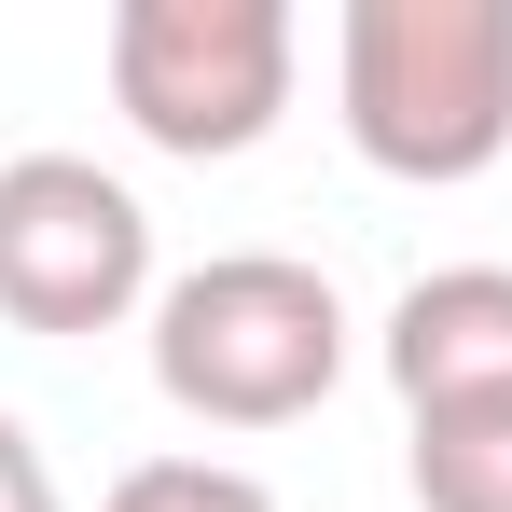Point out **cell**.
Returning a JSON list of instances; mask_svg holds the SVG:
<instances>
[{
	"mask_svg": "<svg viewBox=\"0 0 512 512\" xmlns=\"http://www.w3.org/2000/svg\"><path fill=\"white\" fill-rule=\"evenodd\" d=\"M388 388H402V416L512 402V263H429L388 305Z\"/></svg>",
	"mask_w": 512,
	"mask_h": 512,
	"instance_id": "5",
	"label": "cell"
},
{
	"mask_svg": "<svg viewBox=\"0 0 512 512\" xmlns=\"http://www.w3.org/2000/svg\"><path fill=\"white\" fill-rule=\"evenodd\" d=\"M416 512H512V402L416 416Z\"/></svg>",
	"mask_w": 512,
	"mask_h": 512,
	"instance_id": "6",
	"label": "cell"
},
{
	"mask_svg": "<svg viewBox=\"0 0 512 512\" xmlns=\"http://www.w3.org/2000/svg\"><path fill=\"white\" fill-rule=\"evenodd\" d=\"M97 512H277V499H263V471H236V457H139Z\"/></svg>",
	"mask_w": 512,
	"mask_h": 512,
	"instance_id": "7",
	"label": "cell"
},
{
	"mask_svg": "<svg viewBox=\"0 0 512 512\" xmlns=\"http://www.w3.org/2000/svg\"><path fill=\"white\" fill-rule=\"evenodd\" d=\"M0 512H70V485H56V457L28 443V416H0Z\"/></svg>",
	"mask_w": 512,
	"mask_h": 512,
	"instance_id": "8",
	"label": "cell"
},
{
	"mask_svg": "<svg viewBox=\"0 0 512 512\" xmlns=\"http://www.w3.org/2000/svg\"><path fill=\"white\" fill-rule=\"evenodd\" d=\"M346 374V291L291 250H208L153 291V388L208 429H291Z\"/></svg>",
	"mask_w": 512,
	"mask_h": 512,
	"instance_id": "2",
	"label": "cell"
},
{
	"mask_svg": "<svg viewBox=\"0 0 512 512\" xmlns=\"http://www.w3.org/2000/svg\"><path fill=\"white\" fill-rule=\"evenodd\" d=\"M139 305H153V208L97 153H14L0 167V319L70 346Z\"/></svg>",
	"mask_w": 512,
	"mask_h": 512,
	"instance_id": "4",
	"label": "cell"
},
{
	"mask_svg": "<svg viewBox=\"0 0 512 512\" xmlns=\"http://www.w3.org/2000/svg\"><path fill=\"white\" fill-rule=\"evenodd\" d=\"M333 97L360 167L485 180L512 153V0H346Z\"/></svg>",
	"mask_w": 512,
	"mask_h": 512,
	"instance_id": "1",
	"label": "cell"
},
{
	"mask_svg": "<svg viewBox=\"0 0 512 512\" xmlns=\"http://www.w3.org/2000/svg\"><path fill=\"white\" fill-rule=\"evenodd\" d=\"M111 111L180 153V167H236L277 139L291 111V70H305V28L291 0H125L111 14Z\"/></svg>",
	"mask_w": 512,
	"mask_h": 512,
	"instance_id": "3",
	"label": "cell"
}]
</instances>
